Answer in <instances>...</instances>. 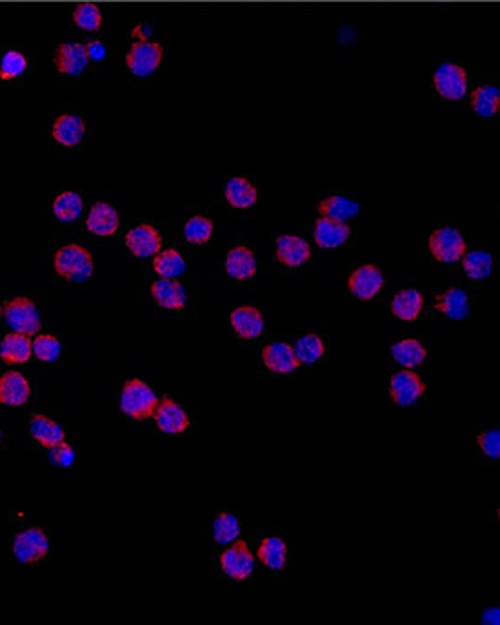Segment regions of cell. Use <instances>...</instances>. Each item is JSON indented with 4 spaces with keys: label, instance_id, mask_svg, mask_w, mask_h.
<instances>
[{
    "label": "cell",
    "instance_id": "6",
    "mask_svg": "<svg viewBox=\"0 0 500 625\" xmlns=\"http://www.w3.org/2000/svg\"><path fill=\"white\" fill-rule=\"evenodd\" d=\"M4 320L15 333L22 335L38 333L42 324L36 306L24 297L13 298L4 306Z\"/></svg>",
    "mask_w": 500,
    "mask_h": 625
},
{
    "label": "cell",
    "instance_id": "14",
    "mask_svg": "<svg viewBox=\"0 0 500 625\" xmlns=\"http://www.w3.org/2000/svg\"><path fill=\"white\" fill-rule=\"evenodd\" d=\"M221 566L228 577L237 578V580H245L253 573L255 560H253V555H251L248 546L243 540H239L223 553Z\"/></svg>",
    "mask_w": 500,
    "mask_h": 625
},
{
    "label": "cell",
    "instance_id": "19",
    "mask_svg": "<svg viewBox=\"0 0 500 625\" xmlns=\"http://www.w3.org/2000/svg\"><path fill=\"white\" fill-rule=\"evenodd\" d=\"M29 395H31L29 382L20 373L9 371L0 377V404L22 406L29 401Z\"/></svg>",
    "mask_w": 500,
    "mask_h": 625
},
{
    "label": "cell",
    "instance_id": "20",
    "mask_svg": "<svg viewBox=\"0 0 500 625\" xmlns=\"http://www.w3.org/2000/svg\"><path fill=\"white\" fill-rule=\"evenodd\" d=\"M262 359H264V364L267 370L275 371V373H291L298 368V360L295 357V351L289 344L286 342H273V344H267L264 348V353H262Z\"/></svg>",
    "mask_w": 500,
    "mask_h": 625
},
{
    "label": "cell",
    "instance_id": "12",
    "mask_svg": "<svg viewBox=\"0 0 500 625\" xmlns=\"http://www.w3.org/2000/svg\"><path fill=\"white\" fill-rule=\"evenodd\" d=\"M126 245L135 256L148 258L161 251L162 236H161V231L153 227L151 224H141L128 233Z\"/></svg>",
    "mask_w": 500,
    "mask_h": 625
},
{
    "label": "cell",
    "instance_id": "32",
    "mask_svg": "<svg viewBox=\"0 0 500 625\" xmlns=\"http://www.w3.org/2000/svg\"><path fill=\"white\" fill-rule=\"evenodd\" d=\"M391 355H393V359L402 368H415V366H421L426 360V349L415 339H408V340L397 342L391 348Z\"/></svg>",
    "mask_w": 500,
    "mask_h": 625
},
{
    "label": "cell",
    "instance_id": "25",
    "mask_svg": "<svg viewBox=\"0 0 500 625\" xmlns=\"http://www.w3.org/2000/svg\"><path fill=\"white\" fill-rule=\"evenodd\" d=\"M31 355H33V348L27 335L13 331L0 344V357L7 364H24L29 360Z\"/></svg>",
    "mask_w": 500,
    "mask_h": 625
},
{
    "label": "cell",
    "instance_id": "16",
    "mask_svg": "<svg viewBox=\"0 0 500 625\" xmlns=\"http://www.w3.org/2000/svg\"><path fill=\"white\" fill-rule=\"evenodd\" d=\"M71 24L89 36L100 35L106 26V11L100 4L80 2L71 11Z\"/></svg>",
    "mask_w": 500,
    "mask_h": 625
},
{
    "label": "cell",
    "instance_id": "26",
    "mask_svg": "<svg viewBox=\"0 0 500 625\" xmlns=\"http://www.w3.org/2000/svg\"><path fill=\"white\" fill-rule=\"evenodd\" d=\"M470 106L479 117H495L499 113L500 91L494 84H483L470 95Z\"/></svg>",
    "mask_w": 500,
    "mask_h": 625
},
{
    "label": "cell",
    "instance_id": "23",
    "mask_svg": "<svg viewBox=\"0 0 500 625\" xmlns=\"http://www.w3.org/2000/svg\"><path fill=\"white\" fill-rule=\"evenodd\" d=\"M315 240L324 249H333L342 245L349 238V225L346 222L331 220V218H320L315 224Z\"/></svg>",
    "mask_w": 500,
    "mask_h": 625
},
{
    "label": "cell",
    "instance_id": "36",
    "mask_svg": "<svg viewBox=\"0 0 500 625\" xmlns=\"http://www.w3.org/2000/svg\"><path fill=\"white\" fill-rule=\"evenodd\" d=\"M463 269L466 271V275L470 278L484 280L490 276V273L494 269V258H492V255H488L484 251L468 253L463 260Z\"/></svg>",
    "mask_w": 500,
    "mask_h": 625
},
{
    "label": "cell",
    "instance_id": "15",
    "mask_svg": "<svg viewBox=\"0 0 500 625\" xmlns=\"http://www.w3.org/2000/svg\"><path fill=\"white\" fill-rule=\"evenodd\" d=\"M391 399L401 406H411L415 404L426 391L424 382L419 379V375L411 371H401L391 377L390 382Z\"/></svg>",
    "mask_w": 500,
    "mask_h": 625
},
{
    "label": "cell",
    "instance_id": "13",
    "mask_svg": "<svg viewBox=\"0 0 500 625\" xmlns=\"http://www.w3.org/2000/svg\"><path fill=\"white\" fill-rule=\"evenodd\" d=\"M311 256V247L306 240L295 234L278 236L275 242V258L286 267H298Z\"/></svg>",
    "mask_w": 500,
    "mask_h": 625
},
{
    "label": "cell",
    "instance_id": "18",
    "mask_svg": "<svg viewBox=\"0 0 500 625\" xmlns=\"http://www.w3.org/2000/svg\"><path fill=\"white\" fill-rule=\"evenodd\" d=\"M120 224L119 213L111 204L106 203H97L93 208L89 209L86 227L91 231L95 236H111L117 233Z\"/></svg>",
    "mask_w": 500,
    "mask_h": 625
},
{
    "label": "cell",
    "instance_id": "37",
    "mask_svg": "<svg viewBox=\"0 0 500 625\" xmlns=\"http://www.w3.org/2000/svg\"><path fill=\"white\" fill-rule=\"evenodd\" d=\"M293 351H295V357L298 362L313 364L324 355V342L320 340L318 335L309 333V335H304L297 340Z\"/></svg>",
    "mask_w": 500,
    "mask_h": 625
},
{
    "label": "cell",
    "instance_id": "45",
    "mask_svg": "<svg viewBox=\"0 0 500 625\" xmlns=\"http://www.w3.org/2000/svg\"><path fill=\"white\" fill-rule=\"evenodd\" d=\"M500 622V611L497 608H490L484 611L483 615V624L486 625H499Z\"/></svg>",
    "mask_w": 500,
    "mask_h": 625
},
{
    "label": "cell",
    "instance_id": "34",
    "mask_svg": "<svg viewBox=\"0 0 500 625\" xmlns=\"http://www.w3.org/2000/svg\"><path fill=\"white\" fill-rule=\"evenodd\" d=\"M153 269L162 278H177L186 271V262L179 251L166 249V251H159L155 255Z\"/></svg>",
    "mask_w": 500,
    "mask_h": 625
},
{
    "label": "cell",
    "instance_id": "4",
    "mask_svg": "<svg viewBox=\"0 0 500 625\" xmlns=\"http://www.w3.org/2000/svg\"><path fill=\"white\" fill-rule=\"evenodd\" d=\"M55 69L68 78L80 77L91 66L86 46L82 40H62L55 46L53 53Z\"/></svg>",
    "mask_w": 500,
    "mask_h": 625
},
{
    "label": "cell",
    "instance_id": "24",
    "mask_svg": "<svg viewBox=\"0 0 500 625\" xmlns=\"http://www.w3.org/2000/svg\"><path fill=\"white\" fill-rule=\"evenodd\" d=\"M230 322L241 339H256L264 331V317L258 309L251 306H243V307L234 309Z\"/></svg>",
    "mask_w": 500,
    "mask_h": 625
},
{
    "label": "cell",
    "instance_id": "31",
    "mask_svg": "<svg viewBox=\"0 0 500 625\" xmlns=\"http://www.w3.org/2000/svg\"><path fill=\"white\" fill-rule=\"evenodd\" d=\"M318 211L324 218L346 222L359 213V204L348 197L331 195V197H326L324 201L318 203Z\"/></svg>",
    "mask_w": 500,
    "mask_h": 625
},
{
    "label": "cell",
    "instance_id": "40",
    "mask_svg": "<svg viewBox=\"0 0 500 625\" xmlns=\"http://www.w3.org/2000/svg\"><path fill=\"white\" fill-rule=\"evenodd\" d=\"M241 533V527H239V520L230 515V513H223L217 516L215 520V526H214V535H215V540L219 544H230L234 542Z\"/></svg>",
    "mask_w": 500,
    "mask_h": 625
},
{
    "label": "cell",
    "instance_id": "28",
    "mask_svg": "<svg viewBox=\"0 0 500 625\" xmlns=\"http://www.w3.org/2000/svg\"><path fill=\"white\" fill-rule=\"evenodd\" d=\"M422 295L417 289H402L391 300V313L406 322L415 320L422 311Z\"/></svg>",
    "mask_w": 500,
    "mask_h": 625
},
{
    "label": "cell",
    "instance_id": "22",
    "mask_svg": "<svg viewBox=\"0 0 500 625\" xmlns=\"http://www.w3.org/2000/svg\"><path fill=\"white\" fill-rule=\"evenodd\" d=\"M224 267L230 278L234 280H250L251 276L256 271V262H255V255L250 247L246 245H237L234 247L224 260Z\"/></svg>",
    "mask_w": 500,
    "mask_h": 625
},
{
    "label": "cell",
    "instance_id": "11",
    "mask_svg": "<svg viewBox=\"0 0 500 625\" xmlns=\"http://www.w3.org/2000/svg\"><path fill=\"white\" fill-rule=\"evenodd\" d=\"M33 60L29 51L18 46L0 49V82H15L31 71Z\"/></svg>",
    "mask_w": 500,
    "mask_h": 625
},
{
    "label": "cell",
    "instance_id": "41",
    "mask_svg": "<svg viewBox=\"0 0 500 625\" xmlns=\"http://www.w3.org/2000/svg\"><path fill=\"white\" fill-rule=\"evenodd\" d=\"M84 46H86V51H88V57H89L91 64H100V62L106 60V57H108V42L102 36L93 35L88 40H84Z\"/></svg>",
    "mask_w": 500,
    "mask_h": 625
},
{
    "label": "cell",
    "instance_id": "38",
    "mask_svg": "<svg viewBox=\"0 0 500 625\" xmlns=\"http://www.w3.org/2000/svg\"><path fill=\"white\" fill-rule=\"evenodd\" d=\"M214 234V224L210 218H206L204 214H195L192 216L186 225H184V236L188 242L203 245L206 242H210Z\"/></svg>",
    "mask_w": 500,
    "mask_h": 625
},
{
    "label": "cell",
    "instance_id": "29",
    "mask_svg": "<svg viewBox=\"0 0 500 625\" xmlns=\"http://www.w3.org/2000/svg\"><path fill=\"white\" fill-rule=\"evenodd\" d=\"M437 309L453 320H461L470 315V298L463 289L453 287L437 298Z\"/></svg>",
    "mask_w": 500,
    "mask_h": 625
},
{
    "label": "cell",
    "instance_id": "30",
    "mask_svg": "<svg viewBox=\"0 0 500 625\" xmlns=\"http://www.w3.org/2000/svg\"><path fill=\"white\" fill-rule=\"evenodd\" d=\"M29 432L36 442H40L46 447H53V445L64 442L62 427L57 422H53L51 418L44 417V415L33 417L31 423H29Z\"/></svg>",
    "mask_w": 500,
    "mask_h": 625
},
{
    "label": "cell",
    "instance_id": "39",
    "mask_svg": "<svg viewBox=\"0 0 500 625\" xmlns=\"http://www.w3.org/2000/svg\"><path fill=\"white\" fill-rule=\"evenodd\" d=\"M31 348H33V355L42 362H55L62 353V346L58 339L51 335H38L31 342Z\"/></svg>",
    "mask_w": 500,
    "mask_h": 625
},
{
    "label": "cell",
    "instance_id": "3",
    "mask_svg": "<svg viewBox=\"0 0 500 625\" xmlns=\"http://www.w3.org/2000/svg\"><path fill=\"white\" fill-rule=\"evenodd\" d=\"M470 71L461 62H441L433 71V88L446 100H459L466 95Z\"/></svg>",
    "mask_w": 500,
    "mask_h": 625
},
{
    "label": "cell",
    "instance_id": "8",
    "mask_svg": "<svg viewBox=\"0 0 500 625\" xmlns=\"http://www.w3.org/2000/svg\"><path fill=\"white\" fill-rule=\"evenodd\" d=\"M428 247L441 262H457L466 253V242L453 227H441L433 231L428 240Z\"/></svg>",
    "mask_w": 500,
    "mask_h": 625
},
{
    "label": "cell",
    "instance_id": "27",
    "mask_svg": "<svg viewBox=\"0 0 500 625\" xmlns=\"http://www.w3.org/2000/svg\"><path fill=\"white\" fill-rule=\"evenodd\" d=\"M224 197L230 206L237 209H248L258 201V192L248 179L237 177L226 182Z\"/></svg>",
    "mask_w": 500,
    "mask_h": 625
},
{
    "label": "cell",
    "instance_id": "33",
    "mask_svg": "<svg viewBox=\"0 0 500 625\" xmlns=\"http://www.w3.org/2000/svg\"><path fill=\"white\" fill-rule=\"evenodd\" d=\"M84 208V201L78 193L75 192H64L58 193L53 201V214L57 216L58 222L69 224L75 222Z\"/></svg>",
    "mask_w": 500,
    "mask_h": 625
},
{
    "label": "cell",
    "instance_id": "17",
    "mask_svg": "<svg viewBox=\"0 0 500 625\" xmlns=\"http://www.w3.org/2000/svg\"><path fill=\"white\" fill-rule=\"evenodd\" d=\"M153 418L161 431L172 432V434L182 432L190 425V418L186 415V411L172 399H164L157 404Z\"/></svg>",
    "mask_w": 500,
    "mask_h": 625
},
{
    "label": "cell",
    "instance_id": "44",
    "mask_svg": "<svg viewBox=\"0 0 500 625\" xmlns=\"http://www.w3.org/2000/svg\"><path fill=\"white\" fill-rule=\"evenodd\" d=\"M153 36V26L148 20H131L128 27V38H150Z\"/></svg>",
    "mask_w": 500,
    "mask_h": 625
},
{
    "label": "cell",
    "instance_id": "5",
    "mask_svg": "<svg viewBox=\"0 0 500 625\" xmlns=\"http://www.w3.org/2000/svg\"><path fill=\"white\" fill-rule=\"evenodd\" d=\"M159 401L150 386L141 380H130L124 384L122 397H120V410L128 417L135 420H144L151 417Z\"/></svg>",
    "mask_w": 500,
    "mask_h": 625
},
{
    "label": "cell",
    "instance_id": "21",
    "mask_svg": "<svg viewBox=\"0 0 500 625\" xmlns=\"http://www.w3.org/2000/svg\"><path fill=\"white\" fill-rule=\"evenodd\" d=\"M151 297L164 309H182L186 306V291L175 278H161L151 284Z\"/></svg>",
    "mask_w": 500,
    "mask_h": 625
},
{
    "label": "cell",
    "instance_id": "2",
    "mask_svg": "<svg viewBox=\"0 0 500 625\" xmlns=\"http://www.w3.org/2000/svg\"><path fill=\"white\" fill-rule=\"evenodd\" d=\"M55 271L69 282H86L93 275V256L80 244H66L55 255Z\"/></svg>",
    "mask_w": 500,
    "mask_h": 625
},
{
    "label": "cell",
    "instance_id": "43",
    "mask_svg": "<svg viewBox=\"0 0 500 625\" xmlns=\"http://www.w3.org/2000/svg\"><path fill=\"white\" fill-rule=\"evenodd\" d=\"M479 447L483 449V453L488 456V458H492V460H495V458H499L500 456V434L499 431H495V429H490V431H486V432H483L481 436H479Z\"/></svg>",
    "mask_w": 500,
    "mask_h": 625
},
{
    "label": "cell",
    "instance_id": "35",
    "mask_svg": "<svg viewBox=\"0 0 500 625\" xmlns=\"http://www.w3.org/2000/svg\"><path fill=\"white\" fill-rule=\"evenodd\" d=\"M286 544L280 538H266L260 546H258V558L264 566H267L273 571H278L284 568L286 564Z\"/></svg>",
    "mask_w": 500,
    "mask_h": 625
},
{
    "label": "cell",
    "instance_id": "1",
    "mask_svg": "<svg viewBox=\"0 0 500 625\" xmlns=\"http://www.w3.org/2000/svg\"><path fill=\"white\" fill-rule=\"evenodd\" d=\"M166 60V44L155 36L131 38L126 49V68L135 78L153 77Z\"/></svg>",
    "mask_w": 500,
    "mask_h": 625
},
{
    "label": "cell",
    "instance_id": "10",
    "mask_svg": "<svg viewBox=\"0 0 500 625\" xmlns=\"http://www.w3.org/2000/svg\"><path fill=\"white\" fill-rule=\"evenodd\" d=\"M382 286H384L382 271L371 264L359 266L348 278L349 291L360 300H371L373 297L380 293Z\"/></svg>",
    "mask_w": 500,
    "mask_h": 625
},
{
    "label": "cell",
    "instance_id": "7",
    "mask_svg": "<svg viewBox=\"0 0 500 625\" xmlns=\"http://www.w3.org/2000/svg\"><path fill=\"white\" fill-rule=\"evenodd\" d=\"M13 557L20 564H35L46 558L49 551L47 535L40 527H29L18 533L13 540Z\"/></svg>",
    "mask_w": 500,
    "mask_h": 625
},
{
    "label": "cell",
    "instance_id": "9",
    "mask_svg": "<svg viewBox=\"0 0 500 625\" xmlns=\"http://www.w3.org/2000/svg\"><path fill=\"white\" fill-rule=\"evenodd\" d=\"M51 137L58 146L75 148L88 137V126L77 113H60L51 124Z\"/></svg>",
    "mask_w": 500,
    "mask_h": 625
},
{
    "label": "cell",
    "instance_id": "42",
    "mask_svg": "<svg viewBox=\"0 0 500 625\" xmlns=\"http://www.w3.org/2000/svg\"><path fill=\"white\" fill-rule=\"evenodd\" d=\"M49 458L55 465L58 467H71L75 464V451L71 445H68L66 442H60L53 447H49Z\"/></svg>",
    "mask_w": 500,
    "mask_h": 625
},
{
    "label": "cell",
    "instance_id": "46",
    "mask_svg": "<svg viewBox=\"0 0 500 625\" xmlns=\"http://www.w3.org/2000/svg\"><path fill=\"white\" fill-rule=\"evenodd\" d=\"M0 443H2V431H0Z\"/></svg>",
    "mask_w": 500,
    "mask_h": 625
}]
</instances>
